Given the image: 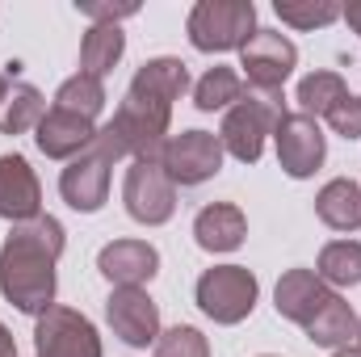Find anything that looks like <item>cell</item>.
<instances>
[{
	"label": "cell",
	"mask_w": 361,
	"mask_h": 357,
	"mask_svg": "<svg viewBox=\"0 0 361 357\" xmlns=\"http://www.w3.org/2000/svg\"><path fill=\"white\" fill-rule=\"evenodd\" d=\"M63 244H68L63 223L51 214L13 223L0 248V294L17 311L42 315L55 307V261L63 257Z\"/></svg>",
	"instance_id": "6da1fadb"
},
{
	"label": "cell",
	"mask_w": 361,
	"mask_h": 357,
	"mask_svg": "<svg viewBox=\"0 0 361 357\" xmlns=\"http://www.w3.org/2000/svg\"><path fill=\"white\" fill-rule=\"evenodd\" d=\"M281 92H265V89H248V97L240 105L227 109L223 126H219V143L227 156H235L240 164H257L261 152H265V139L273 135L277 118L286 114L281 109Z\"/></svg>",
	"instance_id": "7a4b0ae2"
},
{
	"label": "cell",
	"mask_w": 361,
	"mask_h": 357,
	"mask_svg": "<svg viewBox=\"0 0 361 357\" xmlns=\"http://www.w3.org/2000/svg\"><path fill=\"white\" fill-rule=\"evenodd\" d=\"M122 156H126V152H122V143L114 139V131L101 126L97 139H92V147L80 152L76 160H68V169H63V177H59L63 202H68L72 210H80V214L101 210L105 198H109V169H114V160H122Z\"/></svg>",
	"instance_id": "3957f363"
},
{
	"label": "cell",
	"mask_w": 361,
	"mask_h": 357,
	"mask_svg": "<svg viewBox=\"0 0 361 357\" xmlns=\"http://www.w3.org/2000/svg\"><path fill=\"white\" fill-rule=\"evenodd\" d=\"M257 34L252 0H197L189 13V42L197 51H244Z\"/></svg>",
	"instance_id": "277c9868"
},
{
	"label": "cell",
	"mask_w": 361,
	"mask_h": 357,
	"mask_svg": "<svg viewBox=\"0 0 361 357\" xmlns=\"http://www.w3.org/2000/svg\"><path fill=\"white\" fill-rule=\"evenodd\" d=\"M169 118H173V105L126 92L122 105H118V114H114V122H109V131H114V139L122 143L126 156H135V160H160V152L169 143Z\"/></svg>",
	"instance_id": "5b68a950"
},
{
	"label": "cell",
	"mask_w": 361,
	"mask_h": 357,
	"mask_svg": "<svg viewBox=\"0 0 361 357\" xmlns=\"http://www.w3.org/2000/svg\"><path fill=\"white\" fill-rule=\"evenodd\" d=\"M257 273L244 265H214L197 277V307L214 320V324H240L252 315L257 307Z\"/></svg>",
	"instance_id": "8992f818"
},
{
	"label": "cell",
	"mask_w": 361,
	"mask_h": 357,
	"mask_svg": "<svg viewBox=\"0 0 361 357\" xmlns=\"http://www.w3.org/2000/svg\"><path fill=\"white\" fill-rule=\"evenodd\" d=\"M122 202H126V214L135 223L160 227L177 210V185L160 169V160H135L122 181Z\"/></svg>",
	"instance_id": "52a82bcc"
},
{
	"label": "cell",
	"mask_w": 361,
	"mask_h": 357,
	"mask_svg": "<svg viewBox=\"0 0 361 357\" xmlns=\"http://www.w3.org/2000/svg\"><path fill=\"white\" fill-rule=\"evenodd\" d=\"M34 353L38 357H101V337L72 307H51L34 324Z\"/></svg>",
	"instance_id": "ba28073f"
},
{
	"label": "cell",
	"mask_w": 361,
	"mask_h": 357,
	"mask_svg": "<svg viewBox=\"0 0 361 357\" xmlns=\"http://www.w3.org/2000/svg\"><path fill=\"white\" fill-rule=\"evenodd\" d=\"M223 143L210 131H180L164 143L160 152V169L173 177V185H202V181L219 177L223 169Z\"/></svg>",
	"instance_id": "9c48e42d"
},
{
	"label": "cell",
	"mask_w": 361,
	"mask_h": 357,
	"mask_svg": "<svg viewBox=\"0 0 361 357\" xmlns=\"http://www.w3.org/2000/svg\"><path fill=\"white\" fill-rule=\"evenodd\" d=\"M273 139H277V164H281V173L294 177V181L311 177L324 164V156H328V143H324L319 122L307 118V114H298V109L277 118Z\"/></svg>",
	"instance_id": "30bf717a"
},
{
	"label": "cell",
	"mask_w": 361,
	"mask_h": 357,
	"mask_svg": "<svg viewBox=\"0 0 361 357\" xmlns=\"http://www.w3.org/2000/svg\"><path fill=\"white\" fill-rule=\"evenodd\" d=\"M294 63H298V47L277 30H257L240 51V68L248 76V89L281 92L286 76L294 72Z\"/></svg>",
	"instance_id": "8fae6325"
},
{
	"label": "cell",
	"mask_w": 361,
	"mask_h": 357,
	"mask_svg": "<svg viewBox=\"0 0 361 357\" xmlns=\"http://www.w3.org/2000/svg\"><path fill=\"white\" fill-rule=\"evenodd\" d=\"M105 320H109L114 337H122L130 349H147L160 341V307L139 286H118L105 303Z\"/></svg>",
	"instance_id": "7c38bea8"
},
{
	"label": "cell",
	"mask_w": 361,
	"mask_h": 357,
	"mask_svg": "<svg viewBox=\"0 0 361 357\" xmlns=\"http://www.w3.org/2000/svg\"><path fill=\"white\" fill-rule=\"evenodd\" d=\"M97 131H101L97 122L80 118V114H68V109H59V105H51V109L42 114V122L34 126V143H38V152L51 156V160H76L80 152L92 147Z\"/></svg>",
	"instance_id": "4fadbf2b"
},
{
	"label": "cell",
	"mask_w": 361,
	"mask_h": 357,
	"mask_svg": "<svg viewBox=\"0 0 361 357\" xmlns=\"http://www.w3.org/2000/svg\"><path fill=\"white\" fill-rule=\"evenodd\" d=\"M97 269L114 290L118 286H139L143 290V282H152L160 273V253L147 240H114L97 253Z\"/></svg>",
	"instance_id": "5bb4252c"
},
{
	"label": "cell",
	"mask_w": 361,
	"mask_h": 357,
	"mask_svg": "<svg viewBox=\"0 0 361 357\" xmlns=\"http://www.w3.org/2000/svg\"><path fill=\"white\" fill-rule=\"evenodd\" d=\"M38 214H42V185L34 177L30 160L17 152L0 156V219L30 223Z\"/></svg>",
	"instance_id": "9a60e30c"
},
{
	"label": "cell",
	"mask_w": 361,
	"mask_h": 357,
	"mask_svg": "<svg viewBox=\"0 0 361 357\" xmlns=\"http://www.w3.org/2000/svg\"><path fill=\"white\" fill-rule=\"evenodd\" d=\"M332 294H336V290L324 286L315 269H290V273H281V282H277V290H273V307H277V315H286L290 324L307 328V324L324 311V303H328Z\"/></svg>",
	"instance_id": "2e32d148"
},
{
	"label": "cell",
	"mask_w": 361,
	"mask_h": 357,
	"mask_svg": "<svg viewBox=\"0 0 361 357\" xmlns=\"http://www.w3.org/2000/svg\"><path fill=\"white\" fill-rule=\"evenodd\" d=\"M248 236V219L235 202H210L193 219V240L206 253H235Z\"/></svg>",
	"instance_id": "e0dca14e"
},
{
	"label": "cell",
	"mask_w": 361,
	"mask_h": 357,
	"mask_svg": "<svg viewBox=\"0 0 361 357\" xmlns=\"http://www.w3.org/2000/svg\"><path fill=\"white\" fill-rule=\"evenodd\" d=\"M185 89H189V72H185V63L173 59V55H160V59H147V63L135 72V80H130V89L126 92L173 105Z\"/></svg>",
	"instance_id": "ac0fdd59"
},
{
	"label": "cell",
	"mask_w": 361,
	"mask_h": 357,
	"mask_svg": "<svg viewBox=\"0 0 361 357\" xmlns=\"http://www.w3.org/2000/svg\"><path fill=\"white\" fill-rule=\"evenodd\" d=\"M315 214L332 227V231H357L361 227V185L349 177L328 181L315 198Z\"/></svg>",
	"instance_id": "d6986e66"
},
{
	"label": "cell",
	"mask_w": 361,
	"mask_h": 357,
	"mask_svg": "<svg viewBox=\"0 0 361 357\" xmlns=\"http://www.w3.org/2000/svg\"><path fill=\"white\" fill-rule=\"evenodd\" d=\"M315 345H324V349H349L353 341H357V315H353V307L341 298V294H332L328 303H324V311L302 328Z\"/></svg>",
	"instance_id": "ffe728a7"
},
{
	"label": "cell",
	"mask_w": 361,
	"mask_h": 357,
	"mask_svg": "<svg viewBox=\"0 0 361 357\" xmlns=\"http://www.w3.org/2000/svg\"><path fill=\"white\" fill-rule=\"evenodd\" d=\"M126 51V34L122 25H89L85 42H80V72L92 80H105L114 72V63Z\"/></svg>",
	"instance_id": "44dd1931"
},
{
	"label": "cell",
	"mask_w": 361,
	"mask_h": 357,
	"mask_svg": "<svg viewBox=\"0 0 361 357\" xmlns=\"http://www.w3.org/2000/svg\"><path fill=\"white\" fill-rule=\"evenodd\" d=\"M248 97V85H244V76L235 72V68H223V63H214L197 85H193V105L202 109V114H214V109H227V105H240Z\"/></svg>",
	"instance_id": "7402d4cb"
},
{
	"label": "cell",
	"mask_w": 361,
	"mask_h": 357,
	"mask_svg": "<svg viewBox=\"0 0 361 357\" xmlns=\"http://www.w3.org/2000/svg\"><path fill=\"white\" fill-rule=\"evenodd\" d=\"M47 101L34 85H8L4 101H0V135H25L42 122Z\"/></svg>",
	"instance_id": "603a6c76"
},
{
	"label": "cell",
	"mask_w": 361,
	"mask_h": 357,
	"mask_svg": "<svg viewBox=\"0 0 361 357\" xmlns=\"http://www.w3.org/2000/svg\"><path fill=\"white\" fill-rule=\"evenodd\" d=\"M315 273H319L324 286H336V290L361 286V244L357 240H332V244H324V253L315 261Z\"/></svg>",
	"instance_id": "cb8c5ba5"
},
{
	"label": "cell",
	"mask_w": 361,
	"mask_h": 357,
	"mask_svg": "<svg viewBox=\"0 0 361 357\" xmlns=\"http://www.w3.org/2000/svg\"><path fill=\"white\" fill-rule=\"evenodd\" d=\"M341 97H349V85L336 72H311V76L298 80V92H294L298 114H307V118H328V109Z\"/></svg>",
	"instance_id": "d4e9b609"
},
{
	"label": "cell",
	"mask_w": 361,
	"mask_h": 357,
	"mask_svg": "<svg viewBox=\"0 0 361 357\" xmlns=\"http://www.w3.org/2000/svg\"><path fill=\"white\" fill-rule=\"evenodd\" d=\"M55 105L59 109H68V114H80V118H97L101 109H105V85L101 80H92L85 72H76V76H68L59 92H55Z\"/></svg>",
	"instance_id": "484cf974"
},
{
	"label": "cell",
	"mask_w": 361,
	"mask_h": 357,
	"mask_svg": "<svg viewBox=\"0 0 361 357\" xmlns=\"http://www.w3.org/2000/svg\"><path fill=\"white\" fill-rule=\"evenodd\" d=\"M273 13L294 30H315V25H332L341 17V4H332V0H277Z\"/></svg>",
	"instance_id": "4316f807"
},
{
	"label": "cell",
	"mask_w": 361,
	"mask_h": 357,
	"mask_svg": "<svg viewBox=\"0 0 361 357\" xmlns=\"http://www.w3.org/2000/svg\"><path fill=\"white\" fill-rule=\"evenodd\" d=\"M156 357H210V345H206V337H202L197 328L177 324V328L160 332V341H156Z\"/></svg>",
	"instance_id": "83f0119b"
},
{
	"label": "cell",
	"mask_w": 361,
	"mask_h": 357,
	"mask_svg": "<svg viewBox=\"0 0 361 357\" xmlns=\"http://www.w3.org/2000/svg\"><path fill=\"white\" fill-rule=\"evenodd\" d=\"M328 126L345 139H361V97H341L332 109H328Z\"/></svg>",
	"instance_id": "f1b7e54d"
},
{
	"label": "cell",
	"mask_w": 361,
	"mask_h": 357,
	"mask_svg": "<svg viewBox=\"0 0 361 357\" xmlns=\"http://www.w3.org/2000/svg\"><path fill=\"white\" fill-rule=\"evenodd\" d=\"M76 8L89 17L92 25H118L122 17H135V13H139V4H135V0H126V4H109V0H80Z\"/></svg>",
	"instance_id": "f546056e"
},
{
	"label": "cell",
	"mask_w": 361,
	"mask_h": 357,
	"mask_svg": "<svg viewBox=\"0 0 361 357\" xmlns=\"http://www.w3.org/2000/svg\"><path fill=\"white\" fill-rule=\"evenodd\" d=\"M341 17H345V21H349V25L361 34V0H349V4L341 8Z\"/></svg>",
	"instance_id": "4dcf8cb0"
},
{
	"label": "cell",
	"mask_w": 361,
	"mask_h": 357,
	"mask_svg": "<svg viewBox=\"0 0 361 357\" xmlns=\"http://www.w3.org/2000/svg\"><path fill=\"white\" fill-rule=\"evenodd\" d=\"M0 357H17V345H13V332L0 324Z\"/></svg>",
	"instance_id": "1f68e13d"
},
{
	"label": "cell",
	"mask_w": 361,
	"mask_h": 357,
	"mask_svg": "<svg viewBox=\"0 0 361 357\" xmlns=\"http://www.w3.org/2000/svg\"><path fill=\"white\" fill-rule=\"evenodd\" d=\"M332 357H361V349H341V353H332Z\"/></svg>",
	"instance_id": "d6a6232c"
},
{
	"label": "cell",
	"mask_w": 361,
	"mask_h": 357,
	"mask_svg": "<svg viewBox=\"0 0 361 357\" xmlns=\"http://www.w3.org/2000/svg\"><path fill=\"white\" fill-rule=\"evenodd\" d=\"M4 92H8V80H4V76H0V101H4Z\"/></svg>",
	"instance_id": "836d02e7"
},
{
	"label": "cell",
	"mask_w": 361,
	"mask_h": 357,
	"mask_svg": "<svg viewBox=\"0 0 361 357\" xmlns=\"http://www.w3.org/2000/svg\"><path fill=\"white\" fill-rule=\"evenodd\" d=\"M357 345H361V320H357Z\"/></svg>",
	"instance_id": "e575fe53"
}]
</instances>
